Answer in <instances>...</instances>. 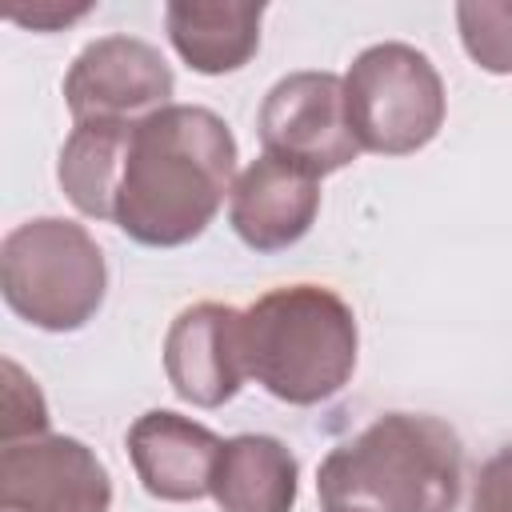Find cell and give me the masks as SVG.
Returning a JSON list of instances; mask_svg holds the SVG:
<instances>
[{
    "label": "cell",
    "instance_id": "1",
    "mask_svg": "<svg viewBox=\"0 0 512 512\" xmlns=\"http://www.w3.org/2000/svg\"><path fill=\"white\" fill-rule=\"evenodd\" d=\"M236 184V136L200 104H168L132 124L112 224L144 248L192 244Z\"/></svg>",
    "mask_w": 512,
    "mask_h": 512
},
{
    "label": "cell",
    "instance_id": "2",
    "mask_svg": "<svg viewBox=\"0 0 512 512\" xmlns=\"http://www.w3.org/2000/svg\"><path fill=\"white\" fill-rule=\"evenodd\" d=\"M460 480V436L440 416L384 412L324 456L316 492L324 512H452Z\"/></svg>",
    "mask_w": 512,
    "mask_h": 512
},
{
    "label": "cell",
    "instance_id": "3",
    "mask_svg": "<svg viewBox=\"0 0 512 512\" xmlns=\"http://www.w3.org/2000/svg\"><path fill=\"white\" fill-rule=\"evenodd\" d=\"M356 352V312L324 284H284L244 308L248 376L284 404L336 396L356 372Z\"/></svg>",
    "mask_w": 512,
    "mask_h": 512
},
{
    "label": "cell",
    "instance_id": "4",
    "mask_svg": "<svg viewBox=\"0 0 512 512\" xmlns=\"http://www.w3.org/2000/svg\"><path fill=\"white\" fill-rule=\"evenodd\" d=\"M0 292L24 324L76 332L104 304L108 264L84 224L36 216L0 240Z\"/></svg>",
    "mask_w": 512,
    "mask_h": 512
},
{
    "label": "cell",
    "instance_id": "5",
    "mask_svg": "<svg viewBox=\"0 0 512 512\" xmlns=\"http://www.w3.org/2000/svg\"><path fill=\"white\" fill-rule=\"evenodd\" d=\"M348 128L360 152L412 156L444 124V80L436 64L400 40L364 48L344 72Z\"/></svg>",
    "mask_w": 512,
    "mask_h": 512
},
{
    "label": "cell",
    "instance_id": "6",
    "mask_svg": "<svg viewBox=\"0 0 512 512\" xmlns=\"http://www.w3.org/2000/svg\"><path fill=\"white\" fill-rule=\"evenodd\" d=\"M268 156L312 172L316 180L348 168L360 144L348 128L344 76L336 72H288L280 76L256 116Z\"/></svg>",
    "mask_w": 512,
    "mask_h": 512
},
{
    "label": "cell",
    "instance_id": "7",
    "mask_svg": "<svg viewBox=\"0 0 512 512\" xmlns=\"http://www.w3.org/2000/svg\"><path fill=\"white\" fill-rule=\"evenodd\" d=\"M176 76L160 48L136 36H100L80 48L64 76V100L76 124L84 120H144L172 104Z\"/></svg>",
    "mask_w": 512,
    "mask_h": 512
},
{
    "label": "cell",
    "instance_id": "8",
    "mask_svg": "<svg viewBox=\"0 0 512 512\" xmlns=\"http://www.w3.org/2000/svg\"><path fill=\"white\" fill-rule=\"evenodd\" d=\"M4 512H108L112 480L76 436H32L0 448Z\"/></svg>",
    "mask_w": 512,
    "mask_h": 512
},
{
    "label": "cell",
    "instance_id": "9",
    "mask_svg": "<svg viewBox=\"0 0 512 512\" xmlns=\"http://www.w3.org/2000/svg\"><path fill=\"white\" fill-rule=\"evenodd\" d=\"M164 376L184 404L220 408L244 380V312L232 304H188L164 332Z\"/></svg>",
    "mask_w": 512,
    "mask_h": 512
},
{
    "label": "cell",
    "instance_id": "10",
    "mask_svg": "<svg viewBox=\"0 0 512 512\" xmlns=\"http://www.w3.org/2000/svg\"><path fill=\"white\" fill-rule=\"evenodd\" d=\"M128 460L136 468L140 488L164 504H192L212 492V472L224 440L168 408H152L136 416L128 428Z\"/></svg>",
    "mask_w": 512,
    "mask_h": 512
},
{
    "label": "cell",
    "instance_id": "11",
    "mask_svg": "<svg viewBox=\"0 0 512 512\" xmlns=\"http://www.w3.org/2000/svg\"><path fill=\"white\" fill-rule=\"evenodd\" d=\"M320 212V180L296 164L276 156H256L244 172H236L228 196L232 232L252 252H284L308 236Z\"/></svg>",
    "mask_w": 512,
    "mask_h": 512
},
{
    "label": "cell",
    "instance_id": "12",
    "mask_svg": "<svg viewBox=\"0 0 512 512\" xmlns=\"http://www.w3.org/2000/svg\"><path fill=\"white\" fill-rule=\"evenodd\" d=\"M296 492L300 464L284 440L264 432L224 440L208 492L220 512H292Z\"/></svg>",
    "mask_w": 512,
    "mask_h": 512
},
{
    "label": "cell",
    "instance_id": "13",
    "mask_svg": "<svg viewBox=\"0 0 512 512\" xmlns=\"http://www.w3.org/2000/svg\"><path fill=\"white\" fill-rule=\"evenodd\" d=\"M264 4H192L172 0L164 28L176 56L200 76L240 72L260 48Z\"/></svg>",
    "mask_w": 512,
    "mask_h": 512
},
{
    "label": "cell",
    "instance_id": "14",
    "mask_svg": "<svg viewBox=\"0 0 512 512\" xmlns=\"http://www.w3.org/2000/svg\"><path fill=\"white\" fill-rule=\"evenodd\" d=\"M128 140H132L128 120H84L64 140L56 180L80 216L112 220L124 160H128Z\"/></svg>",
    "mask_w": 512,
    "mask_h": 512
},
{
    "label": "cell",
    "instance_id": "15",
    "mask_svg": "<svg viewBox=\"0 0 512 512\" xmlns=\"http://www.w3.org/2000/svg\"><path fill=\"white\" fill-rule=\"evenodd\" d=\"M460 44L476 68L492 76L512 72V0H472L456 4Z\"/></svg>",
    "mask_w": 512,
    "mask_h": 512
},
{
    "label": "cell",
    "instance_id": "16",
    "mask_svg": "<svg viewBox=\"0 0 512 512\" xmlns=\"http://www.w3.org/2000/svg\"><path fill=\"white\" fill-rule=\"evenodd\" d=\"M44 432H48V404L36 380L16 360H4V444L32 440Z\"/></svg>",
    "mask_w": 512,
    "mask_h": 512
},
{
    "label": "cell",
    "instance_id": "17",
    "mask_svg": "<svg viewBox=\"0 0 512 512\" xmlns=\"http://www.w3.org/2000/svg\"><path fill=\"white\" fill-rule=\"evenodd\" d=\"M472 512H512V444L480 464L472 488Z\"/></svg>",
    "mask_w": 512,
    "mask_h": 512
},
{
    "label": "cell",
    "instance_id": "18",
    "mask_svg": "<svg viewBox=\"0 0 512 512\" xmlns=\"http://www.w3.org/2000/svg\"><path fill=\"white\" fill-rule=\"evenodd\" d=\"M84 12H88V4H84V8H56V4H40V8H32V12H12V20H16V24H28L32 32H52V28H60V24L80 20Z\"/></svg>",
    "mask_w": 512,
    "mask_h": 512
}]
</instances>
